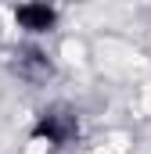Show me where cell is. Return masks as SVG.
<instances>
[{
    "instance_id": "1",
    "label": "cell",
    "mask_w": 151,
    "mask_h": 154,
    "mask_svg": "<svg viewBox=\"0 0 151 154\" xmlns=\"http://www.w3.org/2000/svg\"><path fill=\"white\" fill-rule=\"evenodd\" d=\"M36 143H47V147H69L76 136H79V115H76V108L69 104H50V108H43L33 122V133H29Z\"/></svg>"
},
{
    "instance_id": "2",
    "label": "cell",
    "mask_w": 151,
    "mask_h": 154,
    "mask_svg": "<svg viewBox=\"0 0 151 154\" xmlns=\"http://www.w3.org/2000/svg\"><path fill=\"white\" fill-rule=\"evenodd\" d=\"M14 22L22 32L29 36H47L54 25H58V7L50 0H22L14 7Z\"/></svg>"
},
{
    "instance_id": "3",
    "label": "cell",
    "mask_w": 151,
    "mask_h": 154,
    "mask_svg": "<svg viewBox=\"0 0 151 154\" xmlns=\"http://www.w3.org/2000/svg\"><path fill=\"white\" fill-rule=\"evenodd\" d=\"M14 57H18V61H14L11 68L18 72V79H25V82H47V79L54 75L50 54L40 50V47H25V50H18Z\"/></svg>"
},
{
    "instance_id": "4",
    "label": "cell",
    "mask_w": 151,
    "mask_h": 154,
    "mask_svg": "<svg viewBox=\"0 0 151 154\" xmlns=\"http://www.w3.org/2000/svg\"><path fill=\"white\" fill-rule=\"evenodd\" d=\"M50 4H54V0H50Z\"/></svg>"
}]
</instances>
